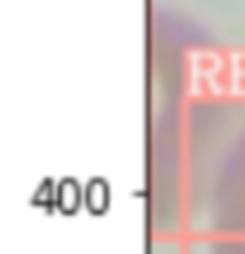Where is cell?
I'll return each mask as SVG.
<instances>
[{
	"label": "cell",
	"mask_w": 245,
	"mask_h": 254,
	"mask_svg": "<svg viewBox=\"0 0 245 254\" xmlns=\"http://www.w3.org/2000/svg\"><path fill=\"white\" fill-rule=\"evenodd\" d=\"M82 201H84V192L80 190L77 180H72V178H63V180L58 183L56 209L63 213V216H75V213L80 211Z\"/></svg>",
	"instance_id": "cell-1"
},
{
	"label": "cell",
	"mask_w": 245,
	"mask_h": 254,
	"mask_svg": "<svg viewBox=\"0 0 245 254\" xmlns=\"http://www.w3.org/2000/svg\"><path fill=\"white\" fill-rule=\"evenodd\" d=\"M84 206L91 216H103L111 206V187L106 180L94 178L84 187Z\"/></svg>",
	"instance_id": "cell-2"
},
{
	"label": "cell",
	"mask_w": 245,
	"mask_h": 254,
	"mask_svg": "<svg viewBox=\"0 0 245 254\" xmlns=\"http://www.w3.org/2000/svg\"><path fill=\"white\" fill-rule=\"evenodd\" d=\"M53 180H43V185L36 190V194L31 197V206H43L46 211H53L56 209V192H58V185L51 187Z\"/></svg>",
	"instance_id": "cell-3"
}]
</instances>
